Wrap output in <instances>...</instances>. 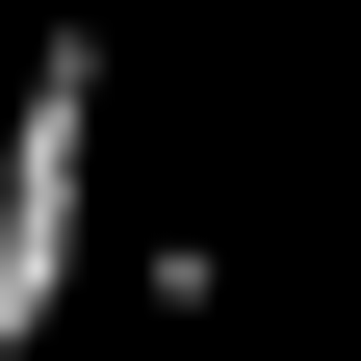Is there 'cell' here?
<instances>
[{"instance_id":"6da1fadb","label":"cell","mask_w":361,"mask_h":361,"mask_svg":"<svg viewBox=\"0 0 361 361\" xmlns=\"http://www.w3.org/2000/svg\"><path fill=\"white\" fill-rule=\"evenodd\" d=\"M78 258H104V26H52L0 104V361H52Z\"/></svg>"}]
</instances>
